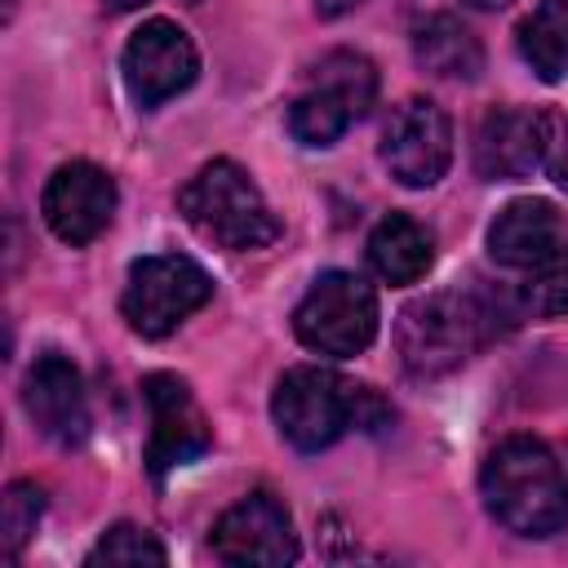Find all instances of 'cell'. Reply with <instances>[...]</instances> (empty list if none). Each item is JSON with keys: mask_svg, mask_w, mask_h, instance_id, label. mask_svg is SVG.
Wrapping results in <instances>:
<instances>
[{"mask_svg": "<svg viewBox=\"0 0 568 568\" xmlns=\"http://www.w3.org/2000/svg\"><path fill=\"white\" fill-rule=\"evenodd\" d=\"M519 311V297L493 288H439L399 311L395 346L413 377H444L462 368L484 342L497 337L501 320Z\"/></svg>", "mask_w": 568, "mask_h": 568, "instance_id": "cell-1", "label": "cell"}, {"mask_svg": "<svg viewBox=\"0 0 568 568\" xmlns=\"http://www.w3.org/2000/svg\"><path fill=\"white\" fill-rule=\"evenodd\" d=\"M479 493L488 515L515 537H550L568 524V475L532 435H510L488 453Z\"/></svg>", "mask_w": 568, "mask_h": 568, "instance_id": "cell-2", "label": "cell"}, {"mask_svg": "<svg viewBox=\"0 0 568 568\" xmlns=\"http://www.w3.org/2000/svg\"><path fill=\"white\" fill-rule=\"evenodd\" d=\"M178 209L209 244L231 253L266 248L280 235L266 195L235 160H209L195 178H186V186L178 191Z\"/></svg>", "mask_w": 568, "mask_h": 568, "instance_id": "cell-3", "label": "cell"}, {"mask_svg": "<svg viewBox=\"0 0 568 568\" xmlns=\"http://www.w3.org/2000/svg\"><path fill=\"white\" fill-rule=\"evenodd\" d=\"M364 399H368V386H351L328 368L302 364L275 382L271 417L297 453H320L364 422V408H359Z\"/></svg>", "mask_w": 568, "mask_h": 568, "instance_id": "cell-4", "label": "cell"}, {"mask_svg": "<svg viewBox=\"0 0 568 568\" xmlns=\"http://www.w3.org/2000/svg\"><path fill=\"white\" fill-rule=\"evenodd\" d=\"M293 333L306 351L351 359L377 337V293L355 271H324L293 311Z\"/></svg>", "mask_w": 568, "mask_h": 568, "instance_id": "cell-5", "label": "cell"}, {"mask_svg": "<svg viewBox=\"0 0 568 568\" xmlns=\"http://www.w3.org/2000/svg\"><path fill=\"white\" fill-rule=\"evenodd\" d=\"M213 297V280L200 262L182 253H151L129 266V284L120 297V311L133 333L142 337H169L186 315H195Z\"/></svg>", "mask_w": 568, "mask_h": 568, "instance_id": "cell-6", "label": "cell"}, {"mask_svg": "<svg viewBox=\"0 0 568 568\" xmlns=\"http://www.w3.org/2000/svg\"><path fill=\"white\" fill-rule=\"evenodd\" d=\"M377 98V71L364 53H328L315 67V89L288 106V133L302 146H333Z\"/></svg>", "mask_w": 568, "mask_h": 568, "instance_id": "cell-7", "label": "cell"}, {"mask_svg": "<svg viewBox=\"0 0 568 568\" xmlns=\"http://www.w3.org/2000/svg\"><path fill=\"white\" fill-rule=\"evenodd\" d=\"M120 71H124V84H129L138 106H160V102H169L195 84L200 53L178 22L151 18L129 36Z\"/></svg>", "mask_w": 568, "mask_h": 568, "instance_id": "cell-8", "label": "cell"}, {"mask_svg": "<svg viewBox=\"0 0 568 568\" xmlns=\"http://www.w3.org/2000/svg\"><path fill=\"white\" fill-rule=\"evenodd\" d=\"M382 164L399 186H435L453 164V124L430 98H404L382 129Z\"/></svg>", "mask_w": 568, "mask_h": 568, "instance_id": "cell-9", "label": "cell"}, {"mask_svg": "<svg viewBox=\"0 0 568 568\" xmlns=\"http://www.w3.org/2000/svg\"><path fill=\"white\" fill-rule=\"evenodd\" d=\"M209 546L222 564L235 568H284L297 559V532L271 493H248L235 506H226L209 532Z\"/></svg>", "mask_w": 568, "mask_h": 568, "instance_id": "cell-10", "label": "cell"}, {"mask_svg": "<svg viewBox=\"0 0 568 568\" xmlns=\"http://www.w3.org/2000/svg\"><path fill=\"white\" fill-rule=\"evenodd\" d=\"M146 395V413H151V435H146V470L155 479H164L178 466H191L195 457L209 453L213 430L204 408L195 404L191 386L173 373H151L142 382Z\"/></svg>", "mask_w": 568, "mask_h": 568, "instance_id": "cell-11", "label": "cell"}, {"mask_svg": "<svg viewBox=\"0 0 568 568\" xmlns=\"http://www.w3.org/2000/svg\"><path fill=\"white\" fill-rule=\"evenodd\" d=\"M40 213H44V226L62 244H71V248L93 244L115 217V182L106 169H98L89 160L58 164L44 182Z\"/></svg>", "mask_w": 568, "mask_h": 568, "instance_id": "cell-12", "label": "cell"}, {"mask_svg": "<svg viewBox=\"0 0 568 568\" xmlns=\"http://www.w3.org/2000/svg\"><path fill=\"white\" fill-rule=\"evenodd\" d=\"M22 404H27V417L36 422V430L62 448H75L89 439V399H84V382H80V368L49 351L40 355L27 377H22Z\"/></svg>", "mask_w": 568, "mask_h": 568, "instance_id": "cell-13", "label": "cell"}, {"mask_svg": "<svg viewBox=\"0 0 568 568\" xmlns=\"http://www.w3.org/2000/svg\"><path fill=\"white\" fill-rule=\"evenodd\" d=\"M550 115L528 106H497L475 133V173L484 182H519L546 164Z\"/></svg>", "mask_w": 568, "mask_h": 568, "instance_id": "cell-14", "label": "cell"}, {"mask_svg": "<svg viewBox=\"0 0 568 568\" xmlns=\"http://www.w3.org/2000/svg\"><path fill=\"white\" fill-rule=\"evenodd\" d=\"M564 244V222L550 200H510L488 226V253L501 266L528 271Z\"/></svg>", "mask_w": 568, "mask_h": 568, "instance_id": "cell-15", "label": "cell"}, {"mask_svg": "<svg viewBox=\"0 0 568 568\" xmlns=\"http://www.w3.org/2000/svg\"><path fill=\"white\" fill-rule=\"evenodd\" d=\"M413 58L422 71H430L439 80H475L484 71L479 36L453 13H426L413 27Z\"/></svg>", "mask_w": 568, "mask_h": 568, "instance_id": "cell-16", "label": "cell"}, {"mask_svg": "<svg viewBox=\"0 0 568 568\" xmlns=\"http://www.w3.org/2000/svg\"><path fill=\"white\" fill-rule=\"evenodd\" d=\"M435 262V235L408 217V213H386L373 235H368V266L386 284H417Z\"/></svg>", "mask_w": 568, "mask_h": 568, "instance_id": "cell-17", "label": "cell"}, {"mask_svg": "<svg viewBox=\"0 0 568 568\" xmlns=\"http://www.w3.org/2000/svg\"><path fill=\"white\" fill-rule=\"evenodd\" d=\"M519 53L546 84L568 75V0H541L519 22Z\"/></svg>", "mask_w": 568, "mask_h": 568, "instance_id": "cell-18", "label": "cell"}, {"mask_svg": "<svg viewBox=\"0 0 568 568\" xmlns=\"http://www.w3.org/2000/svg\"><path fill=\"white\" fill-rule=\"evenodd\" d=\"M515 297H519V311H528L537 320L568 315V244H559L550 257L528 266V280L519 284Z\"/></svg>", "mask_w": 568, "mask_h": 568, "instance_id": "cell-19", "label": "cell"}, {"mask_svg": "<svg viewBox=\"0 0 568 568\" xmlns=\"http://www.w3.org/2000/svg\"><path fill=\"white\" fill-rule=\"evenodd\" d=\"M40 515H44V488L40 484L18 479V484L4 488V501H0V541H4L9 555H18L31 541Z\"/></svg>", "mask_w": 568, "mask_h": 568, "instance_id": "cell-20", "label": "cell"}, {"mask_svg": "<svg viewBox=\"0 0 568 568\" xmlns=\"http://www.w3.org/2000/svg\"><path fill=\"white\" fill-rule=\"evenodd\" d=\"M164 559H169L164 546H160L146 528H138V524H115V528H106V532L98 537V546L84 555L89 568H98V564H164Z\"/></svg>", "mask_w": 568, "mask_h": 568, "instance_id": "cell-21", "label": "cell"}, {"mask_svg": "<svg viewBox=\"0 0 568 568\" xmlns=\"http://www.w3.org/2000/svg\"><path fill=\"white\" fill-rule=\"evenodd\" d=\"M546 169H550V178L568 191V138L555 129V120H550V142H546Z\"/></svg>", "mask_w": 568, "mask_h": 568, "instance_id": "cell-22", "label": "cell"}, {"mask_svg": "<svg viewBox=\"0 0 568 568\" xmlns=\"http://www.w3.org/2000/svg\"><path fill=\"white\" fill-rule=\"evenodd\" d=\"M364 0H315V13L320 18H342V13H351V9H359Z\"/></svg>", "mask_w": 568, "mask_h": 568, "instance_id": "cell-23", "label": "cell"}, {"mask_svg": "<svg viewBox=\"0 0 568 568\" xmlns=\"http://www.w3.org/2000/svg\"><path fill=\"white\" fill-rule=\"evenodd\" d=\"M106 9H120V13H129V9H142V4H151V0H102Z\"/></svg>", "mask_w": 568, "mask_h": 568, "instance_id": "cell-24", "label": "cell"}, {"mask_svg": "<svg viewBox=\"0 0 568 568\" xmlns=\"http://www.w3.org/2000/svg\"><path fill=\"white\" fill-rule=\"evenodd\" d=\"M466 4H470V9H506L510 0H466Z\"/></svg>", "mask_w": 568, "mask_h": 568, "instance_id": "cell-25", "label": "cell"}, {"mask_svg": "<svg viewBox=\"0 0 568 568\" xmlns=\"http://www.w3.org/2000/svg\"><path fill=\"white\" fill-rule=\"evenodd\" d=\"M4 4H9V9H13V0H4Z\"/></svg>", "mask_w": 568, "mask_h": 568, "instance_id": "cell-26", "label": "cell"}]
</instances>
